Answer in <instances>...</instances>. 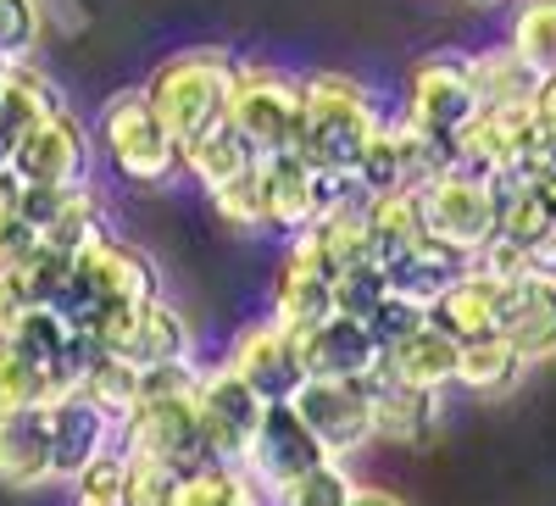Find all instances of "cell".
Wrapping results in <instances>:
<instances>
[{
    "instance_id": "obj_1",
    "label": "cell",
    "mask_w": 556,
    "mask_h": 506,
    "mask_svg": "<svg viewBox=\"0 0 556 506\" xmlns=\"http://www.w3.org/2000/svg\"><path fill=\"white\" fill-rule=\"evenodd\" d=\"M195 362L184 367H151L139 374V406L117 423V451L151 456V463H167L178 473L212 468L217 456L201 434V412H195Z\"/></svg>"
},
{
    "instance_id": "obj_2",
    "label": "cell",
    "mask_w": 556,
    "mask_h": 506,
    "mask_svg": "<svg viewBox=\"0 0 556 506\" xmlns=\"http://www.w3.org/2000/svg\"><path fill=\"white\" fill-rule=\"evenodd\" d=\"M295 89H301V123H295L290 151L312 173H329L356 190V156L367 146V134L379 128L367 89L345 73H306L295 78Z\"/></svg>"
},
{
    "instance_id": "obj_3",
    "label": "cell",
    "mask_w": 556,
    "mask_h": 506,
    "mask_svg": "<svg viewBox=\"0 0 556 506\" xmlns=\"http://www.w3.org/2000/svg\"><path fill=\"white\" fill-rule=\"evenodd\" d=\"M235 78H240V62L235 51H223V45H190V51L167 56L151 84H146V101L151 112L162 117L167 140L184 151L195 146L201 134L223 128L228 123V96H235Z\"/></svg>"
},
{
    "instance_id": "obj_4",
    "label": "cell",
    "mask_w": 556,
    "mask_h": 506,
    "mask_svg": "<svg viewBox=\"0 0 556 506\" xmlns=\"http://www.w3.org/2000/svg\"><path fill=\"white\" fill-rule=\"evenodd\" d=\"M101 146L128 184H167L178 173V146L167 140L146 89H117L101 106Z\"/></svg>"
},
{
    "instance_id": "obj_5",
    "label": "cell",
    "mask_w": 556,
    "mask_h": 506,
    "mask_svg": "<svg viewBox=\"0 0 556 506\" xmlns=\"http://www.w3.org/2000/svg\"><path fill=\"white\" fill-rule=\"evenodd\" d=\"M156 295H162L156 262L117 235H101L84 256H73V290L56 306V317L73 306H146Z\"/></svg>"
},
{
    "instance_id": "obj_6",
    "label": "cell",
    "mask_w": 556,
    "mask_h": 506,
    "mask_svg": "<svg viewBox=\"0 0 556 506\" xmlns=\"http://www.w3.org/2000/svg\"><path fill=\"white\" fill-rule=\"evenodd\" d=\"M256 178H262V217H267V228H285L290 240L301 235V228H312L323 212H334L345 201H362L351 184H340L329 173H312L295 151L262 156Z\"/></svg>"
},
{
    "instance_id": "obj_7",
    "label": "cell",
    "mask_w": 556,
    "mask_h": 506,
    "mask_svg": "<svg viewBox=\"0 0 556 506\" xmlns=\"http://www.w3.org/2000/svg\"><path fill=\"white\" fill-rule=\"evenodd\" d=\"M479 112L484 106H479V89L468 78V56H424V62H412V73H406V112L401 117L417 134L451 146Z\"/></svg>"
},
{
    "instance_id": "obj_8",
    "label": "cell",
    "mask_w": 556,
    "mask_h": 506,
    "mask_svg": "<svg viewBox=\"0 0 556 506\" xmlns=\"http://www.w3.org/2000/svg\"><path fill=\"white\" fill-rule=\"evenodd\" d=\"M295 123H301L295 78L278 73V67H245L240 62L235 96H228V128H235L256 156H273V151H290Z\"/></svg>"
},
{
    "instance_id": "obj_9",
    "label": "cell",
    "mask_w": 556,
    "mask_h": 506,
    "mask_svg": "<svg viewBox=\"0 0 556 506\" xmlns=\"http://www.w3.org/2000/svg\"><path fill=\"white\" fill-rule=\"evenodd\" d=\"M424 223H429V240H440L456 256L484 251L495 240V195H490V184L473 178V173L445 167L424 190Z\"/></svg>"
},
{
    "instance_id": "obj_10",
    "label": "cell",
    "mask_w": 556,
    "mask_h": 506,
    "mask_svg": "<svg viewBox=\"0 0 556 506\" xmlns=\"http://www.w3.org/2000/svg\"><path fill=\"white\" fill-rule=\"evenodd\" d=\"M195 412H201V434H206L212 456L228 468H240L251 451V434L262 423V401L245 390V379L228 362L195 374Z\"/></svg>"
},
{
    "instance_id": "obj_11",
    "label": "cell",
    "mask_w": 556,
    "mask_h": 506,
    "mask_svg": "<svg viewBox=\"0 0 556 506\" xmlns=\"http://www.w3.org/2000/svg\"><path fill=\"white\" fill-rule=\"evenodd\" d=\"M323 463H334V456L312 440V429L295 418V406H262V423H256L251 451L240 463L256 490H285V484H295L301 473H312Z\"/></svg>"
},
{
    "instance_id": "obj_12",
    "label": "cell",
    "mask_w": 556,
    "mask_h": 506,
    "mask_svg": "<svg viewBox=\"0 0 556 506\" xmlns=\"http://www.w3.org/2000/svg\"><path fill=\"white\" fill-rule=\"evenodd\" d=\"M295 418L312 429V440L334 456V463H345V456H356L367 440H374V412H367V395L362 384H334V379H306L295 390Z\"/></svg>"
},
{
    "instance_id": "obj_13",
    "label": "cell",
    "mask_w": 556,
    "mask_h": 506,
    "mask_svg": "<svg viewBox=\"0 0 556 506\" xmlns=\"http://www.w3.org/2000/svg\"><path fill=\"white\" fill-rule=\"evenodd\" d=\"M290 256L306 262L323 279H340V273H356V267H379V251H374V223H367V206L362 201H345L334 212H323L312 228L290 240Z\"/></svg>"
},
{
    "instance_id": "obj_14",
    "label": "cell",
    "mask_w": 556,
    "mask_h": 506,
    "mask_svg": "<svg viewBox=\"0 0 556 506\" xmlns=\"http://www.w3.org/2000/svg\"><path fill=\"white\" fill-rule=\"evenodd\" d=\"M7 173L17 184H84V173H89V134H84V123L67 106L51 112L45 123H34L12 146Z\"/></svg>"
},
{
    "instance_id": "obj_15",
    "label": "cell",
    "mask_w": 556,
    "mask_h": 506,
    "mask_svg": "<svg viewBox=\"0 0 556 506\" xmlns=\"http://www.w3.org/2000/svg\"><path fill=\"white\" fill-rule=\"evenodd\" d=\"M228 367L245 379V390H251L262 406H290L295 390L306 384L301 356H295V334H285L278 324H251V329H240L235 345H228Z\"/></svg>"
},
{
    "instance_id": "obj_16",
    "label": "cell",
    "mask_w": 556,
    "mask_h": 506,
    "mask_svg": "<svg viewBox=\"0 0 556 506\" xmlns=\"http://www.w3.org/2000/svg\"><path fill=\"white\" fill-rule=\"evenodd\" d=\"M45 434H51V473L56 484H73L101 451L117 445V423L96 412L84 395H62L45 406Z\"/></svg>"
},
{
    "instance_id": "obj_17",
    "label": "cell",
    "mask_w": 556,
    "mask_h": 506,
    "mask_svg": "<svg viewBox=\"0 0 556 506\" xmlns=\"http://www.w3.org/2000/svg\"><path fill=\"white\" fill-rule=\"evenodd\" d=\"M362 395H367V412H374V440H395V445H417L429 440L434 423H440V395L417 390V384H401L384 356L379 367L362 379Z\"/></svg>"
},
{
    "instance_id": "obj_18",
    "label": "cell",
    "mask_w": 556,
    "mask_h": 506,
    "mask_svg": "<svg viewBox=\"0 0 556 506\" xmlns=\"http://www.w3.org/2000/svg\"><path fill=\"white\" fill-rule=\"evenodd\" d=\"M523 362H551L556 356V273H529V279L506 284V306H501V329Z\"/></svg>"
},
{
    "instance_id": "obj_19",
    "label": "cell",
    "mask_w": 556,
    "mask_h": 506,
    "mask_svg": "<svg viewBox=\"0 0 556 506\" xmlns=\"http://www.w3.org/2000/svg\"><path fill=\"white\" fill-rule=\"evenodd\" d=\"M295 356L306 379H334V384H362L379 367V345L367 340L362 324H345V317H329V324L295 334Z\"/></svg>"
},
{
    "instance_id": "obj_20",
    "label": "cell",
    "mask_w": 556,
    "mask_h": 506,
    "mask_svg": "<svg viewBox=\"0 0 556 506\" xmlns=\"http://www.w3.org/2000/svg\"><path fill=\"white\" fill-rule=\"evenodd\" d=\"M501 306H506V284H495L490 273H456L451 290L429 306V329L445 334L451 345H468L501 329Z\"/></svg>"
},
{
    "instance_id": "obj_21",
    "label": "cell",
    "mask_w": 556,
    "mask_h": 506,
    "mask_svg": "<svg viewBox=\"0 0 556 506\" xmlns=\"http://www.w3.org/2000/svg\"><path fill=\"white\" fill-rule=\"evenodd\" d=\"M112 356L139 367V374H151V367H184L190 362V317L156 295L134 312V324H128V334L117 340Z\"/></svg>"
},
{
    "instance_id": "obj_22",
    "label": "cell",
    "mask_w": 556,
    "mask_h": 506,
    "mask_svg": "<svg viewBox=\"0 0 556 506\" xmlns=\"http://www.w3.org/2000/svg\"><path fill=\"white\" fill-rule=\"evenodd\" d=\"M0 484L12 490H45L51 473V434H45V406L0 418Z\"/></svg>"
},
{
    "instance_id": "obj_23",
    "label": "cell",
    "mask_w": 556,
    "mask_h": 506,
    "mask_svg": "<svg viewBox=\"0 0 556 506\" xmlns=\"http://www.w3.org/2000/svg\"><path fill=\"white\" fill-rule=\"evenodd\" d=\"M329 317H334L329 279L285 251V262H278V273H273V317L267 324H278L285 334H306L317 324H329Z\"/></svg>"
},
{
    "instance_id": "obj_24",
    "label": "cell",
    "mask_w": 556,
    "mask_h": 506,
    "mask_svg": "<svg viewBox=\"0 0 556 506\" xmlns=\"http://www.w3.org/2000/svg\"><path fill=\"white\" fill-rule=\"evenodd\" d=\"M456 273H468V256L445 251L440 240H424L412 256H401V262L384 267V284H390L395 301H412V306H424V312H429V306L451 290Z\"/></svg>"
},
{
    "instance_id": "obj_25",
    "label": "cell",
    "mask_w": 556,
    "mask_h": 506,
    "mask_svg": "<svg viewBox=\"0 0 556 506\" xmlns=\"http://www.w3.org/2000/svg\"><path fill=\"white\" fill-rule=\"evenodd\" d=\"M367 206V223H374V251H379V267L412 256L417 245L429 240V223H424V195L412 190H395V195H379V201H362Z\"/></svg>"
},
{
    "instance_id": "obj_26",
    "label": "cell",
    "mask_w": 556,
    "mask_h": 506,
    "mask_svg": "<svg viewBox=\"0 0 556 506\" xmlns=\"http://www.w3.org/2000/svg\"><path fill=\"white\" fill-rule=\"evenodd\" d=\"M256 162H262V156H256V151L240 140V134L228 128V123H223V128H212V134H201L195 146H184V151H178V167L190 173L206 195H212V190H223V184H235L240 173H251Z\"/></svg>"
},
{
    "instance_id": "obj_27",
    "label": "cell",
    "mask_w": 556,
    "mask_h": 506,
    "mask_svg": "<svg viewBox=\"0 0 556 506\" xmlns=\"http://www.w3.org/2000/svg\"><path fill=\"white\" fill-rule=\"evenodd\" d=\"M523 356L506 345L501 334H484V340H468V345H456V379L462 390H473V395H506L518 379H523Z\"/></svg>"
},
{
    "instance_id": "obj_28",
    "label": "cell",
    "mask_w": 556,
    "mask_h": 506,
    "mask_svg": "<svg viewBox=\"0 0 556 506\" xmlns=\"http://www.w3.org/2000/svg\"><path fill=\"white\" fill-rule=\"evenodd\" d=\"M384 367H390L401 384H417V390L440 395V390L456 379V345L424 324L412 340H401L395 351H384Z\"/></svg>"
},
{
    "instance_id": "obj_29",
    "label": "cell",
    "mask_w": 556,
    "mask_h": 506,
    "mask_svg": "<svg viewBox=\"0 0 556 506\" xmlns=\"http://www.w3.org/2000/svg\"><path fill=\"white\" fill-rule=\"evenodd\" d=\"M468 78L479 89V106H518L534 96V67L513 51V45H495V51L468 56Z\"/></svg>"
},
{
    "instance_id": "obj_30",
    "label": "cell",
    "mask_w": 556,
    "mask_h": 506,
    "mask_svg": "<svg viewBox=\"0 0 556 506\" xmlns=\"http://www.w3.org/2000/svg\"><path fill=\"white\" fill-rule=\"evenodd\" d=\"M7 351L17 356V362H28V367H39V374H51L56 384H62V351H67V324L51 312V306H28L23 317H17V329L7 334ZM67 390V384H62ZM73 395V390H67Z\"/></svg>"
},
{
    "instance_id": "obj_31",
    "label": "cell",
    "mask_w": 556,
    "mask_h": 506,
    "mask_svg": "<svg viewBox=\"0 0 556 506\" xmlns=\"http://www.w3.org/2000/svg\"><path fill=\"white\" fill-rule=\"evenodd\" d=\"M101 235H106L101 201H96V190H89V184H78V190L67 195V206L51 217V228L39 235V245H45V251H56V256H84Z\"/></svg>"
},
{
    "instance_id": "obj_32",
    "label": "cell",
    "mask_w": 556,
    "mask_h": 506,
    "mask_svg": "<svg viewBox=\"0 0 556 506\" xmlns=\"http://www.w3.org/2000/svg\"><path fill=\"white\" fill-rule=\"evenodd\" d=\"M167 506H262V495H256V484H251L245 468L212 463V468L184 473Z\"/></svg>"
},
{
    "instance_id": "obj_33",
    "label": "cell",
    "mask_w": 556,
    "mask_h": 506,
    "mask_svg": "<svg viewBox=\"0 0 556 506\" xmlns=\"http://www.w3.org/2000/svg\"><path fill=\"white\" fill-rule=\"evenodd\" d=\"M67 390L51 379V374H39V367L17 362L7 351V340H0V418H12V412H34V406H51L62 401Z\"/></svg>"
},
{
    "instance_id": "obj_34",
    "label": "cell",
    "mask_w": 556,
    "mask_h": 506,
    "mask_svg": "<svg viewBox=\"0 0 556 506\" xmlns=\"http://www.w3.org/2000/svg\"><path fill=\"white\" fill-rule=\"evenodd\" d=\"M513 51L534 67V78L556 73V0H523L513 17Z\"/></svg>"
},
{
    "instance_id": "obj_35",
    "label": "cell",
    "mask_w": 556,
    "mask_h": 506,
    "mask_svg": "<svg viewBox=\"0 0 556 506\" xmlns=\"http://www.w3.org/2000/svg\"><path fill=\"white\" fill-rule=\"evenodd\" d=\"M73 395H84L96 412H106L112 423H123L128 412L139 406V367H128V362H117V356H106L96 374H89Z\"/></svg>"
},
{
    "instance_id": "obj_36",
    "label": "cell",
    "mask_w": 556,
    "mask_h": 506,
    "mask_svg": "<svg viewBox=\"0 0 556 506\" xmlns=\"http://www.w3.org/2000/svg\"><path fill=\"white\" fill-rule=\"evenodd\" d=\"M17 284H23V295H28V306H62L67 301V290H73V256H56V251H34L23 267H17Z\"/></svg>"
},
{
    "instance_id": "obj_37",
    "label": "cell",
    "mask_w": 556,
    "mask_h": 506,
    "mask_svg": "<svg viewBox=\"0 0 556 506\" xmlns=\"http://www.w3.org/2000/svg\"><path fill=\"white\" fill-rule=\"evenodd\" d=\"M178 479H184L178 468L123 451V506H167L173 490H178Z\"/></svg>"
},
{
    "instance_id": "obj_38",
    "label": "cell",
    "mask_w": 556,
    "mask_h": 506,
    "mask_svg": "<svg viewBox=\"0 0 556 506\" xmlns=\"http://www.w3.org/2000/svg\"><path fill=\"white\" fill-rule=\"evenodd\" d=\"M329 295H334V317H345V324H367V317L379 312V301L390 295L384 267H356V273H340V279L329 284Z\"/></svg>"
},
{
    "instance_id": "obj_39",
    "label": "cell",
    "mask_w": 556,
    "mask_h": 506,
    "mask_svg": "<svg viewBox=\"0 0 556 506\" xmlns=\"http://www.w3.org/2000/svg\"><path fill=\"white\" fill-rule=\"evenodd\" d=\"M351 473H345V463H323V468H312V473H301L295 484H285V490H273L278 495V506H345L351 501Z\"/></svg>"
},
{
    "instance_id": "obj_40",
    "label": "cell",
    "mask_w": 556,
    "mask_h": 506,
    "mask_svg": "<svg viewBox=\"0 0 556 506\" xmlns=\"http://www.w3.org/2000/svg\"><path fill=\"white\" fill-rule=\"evenodd\" d=\"M17 178L12 173H0V273H17L34 251H39V235L17 217Z\"/></svg>"
},
{
    "instance_id": "obj_41",
    "label": "cell",
    "mask_w": 556,
    "mask_h": 506,
    "mask_svg": "<svg viewBox=\"0 0 556 506\" xmlns=\"http://www.w3.org/2000/svg\"><path fill=\"white\" fill-rule=\"evenodd\" d=\"M212 212H217L228 228H245V235L267 228V217H262V178H256V167H251V173H240L235 184H223V190H212Z\"/></svg>"
},
{
    "instance_id": "obj_42",
    "label": "cell",
    "mask_w": 556,
    "mask_h": 506,
    "mask_svg": "<svg viewBox=\"0 0 556 506\" xmlns=\"http://www.w3.org/2000/svg\"><path fill=\"white\" fill-rule=\"evenodd\" d=\"M73 506H123V451H101L78 479H73Z\"/></svg>"
},
{
    "instance_id": "obj_43",
    "label": "cell",
    "mask_w": 556,
    "mask_h": 506,
    "mask_svg": "<svg viewBox=\"0 0 556 506\" xmlns=\"http://www.w3.org/2000/svg\"><path fill=\"white\" fill-rule=\"evenodd\" d=\"M424 324H429V312H424V306H412V301H395V295H384V301H379V312L367 317L362 329H367V340H374V345H379V356H384V351H395L401 340H412V334L424 329Z\"/></svg>"
},
{
    "instance_id": "obj_44",
    "label": "cell",
    "mask_w": 556,
    "mask_h": 506,
    "mask_svg": "<svg viewBox=\"0 0 556 506\" xmlns=\"http://www.w3.org/2000/svg\"><path fill=\"white\" fill-rule=\"evenodd\" d=\"M39 0H0V62H28L39 45Z\"/></svg>"
},
{
    "instance_id": "obj_45",
    "label": "cell",
    "mask_w": 556,
    "mask_h": 506,
    "mask_svg": "<svg viewBox=\"0 0 556 506\" xmlns=\"http://www.w3.org/2000/svg\"><path fill=\"white\" fill-rule=\"evenodd\" d=\"M78 190V184H17V217L34 228V235H45V228H51V217L67 206V195Z\"/></svg>"
},
{
    "instance_id": "obj_46",
    "label": "cell",
    "mask_w": 556,
    "mask_h": 506,
    "mask_svg": "<svg viewBox=\"0 0 556 506\" xmlns=\"http://www.w3.org/2000/svg\"><path fill=\"white\" fill-rule=\"evenodd\" d=\"M23 312H28V295H23V284H17V273H0V340L17 329Z\"/></svg>"
},
{
    "instance_id": "obj_47",
    "label": "cell",
    "mask_w": 556,
    "mask_h": 506,
    "mask_svg": "<svg viewBox=\"0 0 556 506\" xmlns=\"http://www.w3.org/2000/svg\"><path fill=\"white\" fill-rule=\"evenodd\" d=\"M529 106H534V117L545 123V134H556V73H545V78L534 84V96H529Z\"/></svg>"
},
{
    "instance_id": "obj_48",
    "label": "cell",
    "mask_w": 556,
    "mask_h": 506,
    "mask_svg": "<svg viewBox=\"0 0 556 506\" xmlns=\"http://www.w3.org/2000/svg\"><path fill=\"white\" fill-rule=\"evenodd\" d=\"M529 262H534V273H556V223L540 235V245L529 251Z\"/></svg>"
},
{
    "instance_id": "obj_49",
    "label": "cell",
    "mask_w": 556,
    "mask_h": 506,
    "mask_svg": "<svg viewBox=\"0 0 556 506\" xmlns=\"http://www.w3.org/2000/svg\"><path fill=\"white\" fill-rule=\"evenodd\" d=\"M345 506H401V501H395V495H384V490H362V484H356Z\"/></svg>"
}]
</instances>
